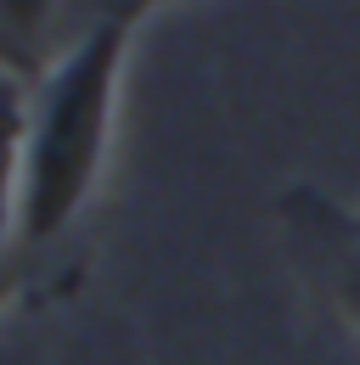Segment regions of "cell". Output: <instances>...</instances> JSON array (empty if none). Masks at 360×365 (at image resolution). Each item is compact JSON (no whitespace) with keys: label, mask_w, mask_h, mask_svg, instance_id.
Instances as JSON below:
<instances>
[{"label":"cell","mask_w":360,"mask_h":365,"mask_svg":"<svg viewBox=\"0 0 360 365\" xmlns=\"http://www.w3.org/2000/svg\"><path fill=\"white\" fill-rule=\"evenodd\" d=\"M74 11L79 0H0V79L34 85L85 29Z\"/></svg>","instance_id":"3957f363"},{"label":"cell","mask_w":360,"mask_h":365,"mask_svg":"<svg viewBox=\"0 0 360 365\" xmlns=\"http://www.w3.org/2000/svg\"><path fill=\"white\" fill-rule=\"evenodd\" d=\"M146 6L113 0L74 34L40 79L29 85V113H23V208H17V247L34 259L56 247L74 220L85 214L90 191L101 185L107 146L119 124V91L130 46Z\"/></svg>","instance_id":"6da1fadb"},{"label":"cell","mask_w":360,"mask_h":365,"mask_svg":"<svg viewBox=\"0 0 360 365\" xmlns=\"http://www.w3.org/2000/svg\"><path fill=\"white\" fill-rule=\"evenodd\" d=\"M17 281H23V275H6V281H0V309L11 304V292H17Z\"/></svg>","instance_id":"5b68a950"},{"label":"cell","mask_w":360,"mask_h":365,"mask_svg":"<svg viewBox=\"0 0 360 365\" xmlns=\"http://www.w3.org/2000/svg\"><path fill=\"white\" fill-rule=\"evenodd\" d=\"M281 214H287L293 236L304 242L332 315L360 331V214L338 208L332 197H321L310 185H293L281 197Z\"/></svg>","instance_id":"7a4b0ae2"},{"label":"cell","mask_w":360,"mask_h":365,"mask_svg":"<svg viewBox=\"0 0 360 365\" xmlns=\"http://www.w3.org/2000/svg\"><path fill=\"white\" fill-rule=\"evenodd\" d=\"M23 113H29V85L0 79V281L29 270V259H23V247H17V208H23Z\"/></svg>","instance_id":"277c9868"}]
</instances>
